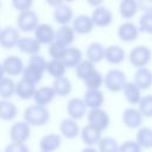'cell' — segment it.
I'll use <instances>...</instances> for the list:
<instances>
[{"instance_id":"e0dca14e","label":"cell","mask_w":152,"mask_h":152,"mask_svg":"<svg viewBox=\"0 0 152 152\" xmlns=\"http://www.w3.org/2000/svg\"><path fill=\"white\" fill-rule=\"evenodd\" d=\"M37 88L36 84L21 78L15 83V95L21 100H30L33 99Z\"/></svg>"},{"instance_id":"5b68a950","label":"cell","mask_w":152,"mask_h":152,"mask_svg":"<svg viewBox=\"0 0 152 152\" xmlns=\"http://www.w3.org/2000/svg\"><path fill=\"white\" fill-rule=\"evenodd\" d=\"M87 120H88V125L94 126L95 128L100 129L101 132L103 129H106L109 126L110 119L109 115L106 110L97 108V109H90L87 113Z\"/></svg>"},{"instance_id":"f546056e","label":"cell","mask_w":152,"mask_h":152,"mask_svg":"<svg viewBox=\"0 0 152 152\" xmlns=\"http://www.w3.org/2000/svg\"><path fill=\"white\" fill-rule=\"evenodd\" d=\"M17 106L10 100H0V119L11 121L17 116Z\"/></svg>"},{"instance_id":"bcb514c9","label":"cell","mask_w":152,"mask_h":152,"mask_svg":"<svg viewBox=\"0 0 152 152\" xmlns=\"http://www.w3.org/2000/svg\"><path fill=\"white\" fill-rule=\"evenodd\" d=\"M139 10H141L144 13H152V0H142L138 2Z\"/></svg>"},{"instance_id":"7a4b0ae2","label":"cell","mask_w":152,"mask_h":152,"mask_svg":"<svg viewBox=\"0 0 152 152\" xmlns=\"http://www.w3.org/2000/svg\"><path fill=\"white\" fill-rule=\"evenodd\" d=\"M126 75L120 69H110L103 77V84L104 87L113 93L122 91L124 86L126 84Z\"/></svg>"},{"instance_id":"ffe728a7","label":"cell","mask_w":152,"mask_h":152,"mask_svg":"<svg viewBox=\"0 0 152 152\" xmlns=\"http://www.w3.org/2000/svg\"><path fill=\"white\" fill-rule=\"evenodd\" d=\"M81 138L83 142L88 145V147H91L93 145L100 142V140L102 139V135L100 129L95 128L91 125H86L81 131Z\"/></svg>"},{"instance_id":"52a82bcc","label":"cell","mask_w":152,"mask_h":152,"mask_svg":"<svg viewBox=\"0 0 152 152\" xmlns=\"http://www.w3.org/2000/svg\"><path fill=\"white\" fill-rule=\"evenodd\" d=\"M90 18H91V21H93L94 26H99V27H106V26L110 25L112 21H113L112 11L109 8H107L106 6L95 7Z\"/></svg>"},{"instance_id":"d4e9b609","label":"cell","mask_w":152,"mask_h":152,"mask_svg":"<svg viewBox=\"0 0 152 152\" xmlns=\"http://www.w3.org/2000/svg\"><path fill=\"white\" fill-rule=\"evenodd\" d=\"M104 59L110 64H120L125 59V50L119 45H109L104 50Z\"/></svg>"},{"instance_id":"603a6c76","label":"cell","mask_w":152,"mask_h":152,"mask_svg":"<svg viewBox=\"0 0 152 152\" xmlns=\"http://www.w3.org/2000/svg\"><path fill=\"white\" fill-rule=\"evenodd\" d=\"M83 101L90 109H97L101 108V106L104 102V96L101 90H87L83 95Z\"/></svg>"},{"instance_id":"b9f144b4","label":"cell","mask_w":152,"mask_h":152,"mask_svg":"<svg viewBox=\"0 0 152 152\" xmlns=\"http://www.w3.org/2000/svg\"><path fill=\"white\" fill-rule=\"evenodd\" d=\"M139 31L152 34V13H144L139 19Z\"/></svg>"},{"instance_id":"ac0fdd59","label":"cell","mask_w":152,"mask_h":152,"mask_svg":"<svg viewBox=\"0 0 152 152\" xmlns=\"http://www.w3.org/2000/svg\"><path fill=\"white\" fill-rule=\"evenodd\" d=\"M133 82L140 90H147L152 86V71L148 68L137 69Z\"/></svg>"},{"instance_id":"7bdbcfd3","label":"cell","mask_w":152,"mask_h":152,"mask_svg":"<svg viewBox=\"0 0 152 152\" xmlns=\"http://www.w3.org/2000/svg\"><path fill=\"white\" fill-rule=\"evenodd\" d=\"M119 152H141V147L137 141L127 140L120 145Z\"/></svg>"},{"instance_id":"681fc988","label":"cell","mask_w":152,"mask_h":152,"mask_svg":"<svg viewBox=\"0 0 152 152\" xmlns=\"http://www.w3.org/2000/svg\"><path fill=\"white\" fill-rule=\"evenodd\" d=\"M0 33H1V28H0Z\"/></svg>"},{"instance_id":"8fae6325","label":"cell","mask_w":152,"mask_h":152,"mask_svg":"<svg viewBox=\"0 0 152 152\" xmlns=\"http://www.w3.org/2000/svg\"><path fill=\"white\" fill-rule=\"evenodd\" d=\"M2 66H4L5 74L8 76H17V75L23 74L24 68H25L21 58L18 56H13V55L7 56L2 61Z\"/></svg>"},{"instance_id":"7dc6e473","label":"cell","mask_w":152,"mask_h":152,"mask_svg":"<svg viewBox=\"0 0 152 152\" xmlns=\"http://www.w3.org/2000/svg\"><path fill=\"white\" fill-rule=\"evenodd\" d=\"M5 77V71H4V66H2V63H0V81Z\"/></svg>"},{"instance_id":"4fadbf2b","label":"cell","mask_w":152,"mask_h":152,"mask_svg":"<svg viewBox=\"0 0 152 152\" xmlns=\"http://www.w3.org/2000/svg\"><path fill=\"white\" fill-rule=\"evenodd\" d=\"M138 34H139V27L131 21H125L118 27V37L122 42L126 43L133 42L138 38Z\"/></svg>"},{"instance_id":"ab89813d","label":"cell","mask_w":152,"mask_h":152,"mask_svg":"<svg viewBox=\"0 0 152 152\" xmlns=\"http://www.w3.org/2000/svg\"><path fill=\"white\" fill-rule=\"evenodd\" d=\"M139 112L142 116L152 118V95H145L141 97L140 102L138 103Z\"/></svg>"},{"instance_id":"7c38bea8","label":"cell","mask_w":152,"mask_h":152,"mask_svg":"<svg viewBox=\"0 0 152 152\" xmlns=\"http://www.w3.org/2000/svg\"><path fill=\"white\" fill-rule=\"evenodd\" d=\"M142 119L144 116L137 108L129 107L122 112V122L128 128H140V126L142 125Z\"/></svg>"},{"instance_id":"8d00e7d4","label":"cell","mask_w":152,"mask_h":152,"mask_svg":"<svg viewBox=\"0 0 152 152\" xmlns=\"http://www.w3.org/2000/svg\"><path fill=\"white\" fill-rule=\"evenodd\" d=\"M102 84H103V76L97 70L84 81V87L87 88V90H100Z\"/></svg>"},{"instance_id":"d6986e66","label":"cell","mask_w":152,"mask_h":152,"mask_svg":"<svg viewBox=\"0 0 152 152\" xmlns=\"http://www.w3.org/2000/svg\"><path fill=\"white\" fill-rule=\"evenodd\" d=\"M17 48L19 49V51H21L23 53L26 55H37L40 50V44L37 42V39L34 37H20Z\"/></svg>"},{"instance_id":"d6a6232c","label":"cell","mask_w":152,"mask_h":152,"mask_svg":"<svg viewBox=\"0 0 152 152\" xmlns=\"http://www.w3.org/2000/svg\"><path fill=\"white\" fill-rule=\"evenodd\" d=\"M141 148H151L152 147V128L151 127H140L137 132L135 140Z\"/></svg>"},{"instance_id":"f907efd6","label":"cell","mask_w":152,"mask_h":152,"mask_svg":"<svg viewBox=\"0 0 152 152\" xmlns=\"http://www.w3.org/2000/svg\"><path fill=\"white\" fill-rule=\"evenodd\" d=\"M0 6H1V4H0Z\"/></svg>"},{"instance_id":"6da1fadb","label":"cell","mask_w":152,"mask_h":152,"mask_svg":"<svg viewBox=\"0 0 152 152\" xmlns=\"http://www.w3.org/2000/svg\"><path fill=\"white\" fill-rule=\"evenodd\" d=\"M50 120V112L46 107H42L38 104H31L24 110V121L30 126L39 127L44 126Z\"/></svg>"},{"instance_id":"8992f818","label":"cell","mask_w":152,"mask_h":152,"mask_svg":"<svg viewBox=\"0 0 152 152\" xmlns=\"http://www.w3.org/2000/svg\"><path fill=\"white\" fill-rule=\"evenodd\" d=\"M30 134H31V126L26 124L25 121L14 122L10 128L11 142L25 144V141L30 138Z\"/></svg>"},{"instance_id":"5bb4252c","label":"cell","mask_w":152,"mask_h":152,"mask_svg":"<svg viewBox=\"0 0 152 152\" xmlns=\"http://www.w3.org/2000/svg\"><path fill=\"white\" fill-rule=\"evenodd\" d=\"M53 19L57 24H59L61 26L68 25L70 21L74 20V12L72 8L65 4H61L57 7L53 8Z\"/></svg>"},{"instance_id":"2e32d148","label":"cell","mask_w":152,"mask_h":152,"mask_svg":"<svg viewBox=\"0 0 152 152\" xmlns=\"http://www.w3.org/2000/svg\"><path fill=\"white\" fill-rule=\"evenodd\" d=\"M61 144H62V138L59 134L56 133L45 134L39 140V147L42 152H53L59 148Z\"/></svg>"},{"instance_id":"60d3db41","label":"cell","mask_w":152,"mask_h":152,"mask_svg":"<svg viewBox=\"0 0 152 152\" xmlns=\"http://www.w3.org/2000/svg\"><path fill=\"white\" fill-rule=\"evenodd\" d=\"M46 64H48V62H46L45 58H44L43 56H40L39 53L30 56L28 63H27L28 66H31V68H33V69H36V70L43 72V74H44V71H46Z\"/></svg>"},{"instance_id":"cb8c5ba5","label":"cell","mask_w":152,"mask_h":152,"mask_svg":"<svg viewBox=\"0 0 152 152\" xmlns=\"http://www.w3.org/2000/svg\"><path fill=\"white\" fill-rule=\"evenodd\" d=\"M59 131H61L62 135L65 137L66 139H74L80 133V126H78L76 120H72L70 118H65L61 121Z\"/></svg>"},{"instance_id":"30bf717a","label":"cell","mask_w":152,"mask_h":152,"mask_svg":"<svg viewBox=\"0 0 152 152\" xmlns=\"http://www.w3.org/2000/svg\"><path fill=\"white\" fill-rule=\"evenodd\" d=\"M55 34H56V31L52 27V25L46 24V23L39 24L37 26V28L34 30V38L37 39V42L40 45L42 44L50 45L51 43H53L55 42Z\"/></svg>"},{"instance_id":"44dd1931","label":"cell","mask_w":152,"mask_h":152,"mask_svg":"<svg viewBox=\"0 0 152 152\" xmlns=\"http://www.w3.org/2000/svg\"><path fill=\"white\" fill-rule=\"evenodd\" d=\"M56 94L52 89V87H40V88H37L36 93H34V96H33V100L36 102V104L38 106H42V107H45L46 104H49L50 102H52V100L55 99Z\"/></svg>"},{"instance_id":"1f68e13d","label":"cell","mask_w":152,"mask_h":152,"mask_svg":"<svg viewBox=\"0 0 152 152\" xmlns=\"http://www.w3.org/2000/svg\"><path fill=\"white\" fill-rule=\"evenodd\" d=\"M139 10L138 2L134 0H122L119 5V12L122 18L125 19H131L133 18Z\"/></svg>"},{"instance_id":"74e56055","label":"cell","mask_w":152,"mask_h":152,"mask_svg":"<svg viewBox=\"0 0 152 152\" xmlns=\"http://www.w3.org/2000/svg\"><path fill=\"white\" fill-rule=\"evenodd\" d=\"M99 145V152H119V144L118 141L112 137H104L100 140Z\"/></svg>"},{"instance_id":"816d5d0a","label":"cell","mask_w":152,"mask_h":152,"mask_svg":"<svg viewBox=\"0 0 152 152\" xmlns=\"http://www.w3.org/2000/svg\"><path fill=\"white\" fill-rule=\"evenodd\" d=\"M40 152H42V151H40Z\"/></svg>"},{"instance_id":"4316f807","label":"cell","mask_w":152,"mask_h":152,"mask_svg":"<svg viewBox=\"0 0 152 152\" xmlns=\"http://www.w3.org/2000/svg\"><path fill=\"white\" fill-rule=\"evenodd\" d=\"M75 39V31L72 30L71 26L64 25L57 28L56 34H55V42H58L65 46H69Z\"/></svg>"},{"instance_id":"f35d334b","label":"cell","mask_w":152,"mask_h":152,"mask_svg":"<svg viewBox=\"0 0 152 152\" xmlns=\"http://www.w3.org/2000/svg\"><path fill=\"white\" fill-rule=\"evenodd\" d=\"M21 75H23L21 78H24V80H26V81H28L33 84H37L38 82H40L42 77H43V72H40V71L28 66V65H26L24 68V71H23Z\"/></svg>"},{"instance_id":"d590c367","label":"cell","mask_w":152,"mask_h":152,"mask_svg":"<svg viewBox=\"0 0 152 152\" xmlns=\"http://www.w3.org/2000/svg\"><path fill=\"white\" fill-rule=\"evenodd\" d=\"M68 46L58 43V42H53L49 45V55L51 57V59H57V61H63L65 53H66Z\"/></svg>"},{"instance_id":"9a60e30c","label":"cell","mask_w":152,"mask_h":152,"mask_svg":"<svg viewBox=\"0 0 152 152\" xmlns=\"http://www.w3.org/2000/svg\"><path fill=\"white\" fill-rule=\"evenodd\" d=\"M72 30L75 31V33L78 34H88L93 31L94 28V24L91 21V18L89 15L86 14H80L77 17L74 18L72 20Z\"/></svg>"},{"instance_id":"f1b7e54d","label":"cell","mask_w":152,"mask_h":152,"mask_svg":"<svg viewBox=\"0 0 152 152\" xmlns=\"http://www.w3.org/2000/svg\"><path fill=\"white\" fill-rule=\"evenodd\" d=\"M52 89H53V91L57 96L65 97L71 93L72 86H71L70 80L66 76H64V77H61V78H57V80L53 81Z\"/></svg>"},{"instance_id":"277c9868","label":"cell","mask_w":152,"mask_h":152,"mask_svg":"<svg viewBox=\"0 0 152 152\" xmlns=\"http://www.w3.org/2000/svg\"><path fill=\"white\" fill-rule=\"evenodd\" d=\"M39 25V18L37 13L32 10L19 13L17 18V26L23 32H34L37 26Z\"/></svg>"},{"instance_id":"ba28073f","label":"cell","mask_w":152,"mask_h":152,"mask_svg":"<svg viewBox=\"0 0 152 152\" xmlns=\"http://www.w3.org/2000/svg\"><path fill=\"white\" fill-rule=\"evenodd\" d=\"M20 39L19 30L14 26H6L0 33V45L4 49H13Z\"/></svg>"},{"instance_id":"ee69618b","label":"cell","mask_w":152,"mask_h":152,"mask_svg":"<svg viewBox=\"0 0 152 152\" xmlns=\"http://www.w3.org/2000/svg\"><path fill=\"white\" fill-rule=\"evenodd\" d=\"M4 152H30L28 147L26 144H21V142H10L8 145H6Z\"/></svg>"},{"instance_id":"3957f363","label":"cell","mask_w":152,"mask_h":152,"mask_svg":"<svg viewBox=\"0 0 152 152\" xmlns=\"http://www.w3.org/2000/svg\"><path fill=\"white\" fill-rule=\"evenodd\" d=\"M128 59H129V63L133 66H135L137 69L146 68V65L152 59V52H151V50L147 46H145V45H138V46L133 48L129 51Z\"/></svg>"},{"instance_id":"83f0119b","label":"cell","mask_w":152,"mask_h":152,"mask_svg":"<svg viewBox=\"0 0 152 152\" xmlns=\"http://www.w3.org/2000/svg\"><path fill=\"white\" fill-rule=\"evenodd\" d=\"M82 51L78 48H68L66 53L63 58V63L66 66V69L76 68L83 59H82Z\"/></svg>"},{"instance_id":"9c48e42d","label":"cell","mask_w":152,"mask_h":152,"mask_svg":"<svg viewBox=\"0 0 152 152\" xmlns=\"http://www.w3.org/2000/svg\"><path fill=\"white\" fill-rule=\"evenodd\" d=\"M66 113L70 119L72 120H80L87 114V106L83 101V99L80 97H72L68 101L66 104Z\"/></svg>"},{"instance_id":"7402d4cb","label":"cell","mask_w":152,"mask_h":152,"mask_svg":"<svg viewBox=\"0 0 152 152\" xmlns=\"http://www.w3.org/2000/svg\"><path fill=\"white\" fill-rule=\"evenodd\" d=\"M104 50H106V48L101 43H97V42L90 43L86 50L87 59L89 62H91L93 64L101 62L102 59H104Z\"/></svg>"},{"instance_id":"f6af8a7d","label":"cell","mask_w":152,"mask_h":152,"mask_svg":"<svg viewBox=\"0 0 152 152\" xmlns=\"http://www.w3.org/2000/svg\"><path fill=\"white\" fill-rule=\"evenodd\" d=\"M32 5H33L32 0H13V1H12V6H13L15 10H18L20 13L31 10Z\"/></svg>"},{"instance_id":"e575fe53","label":"cell","mask_w":152,"mask_h":152,"mask_svg":"<svg viewBox=\"0 0 152 152\" xmlns=\"http://www.w3.org/2000/svg\"><path fill=\"white\" fill-rule=\"evenodd\" d=\"M75 69H76V76H77L80 80H82L83 82H84L91 74H94V72L96 71L95 64H93V63L89 62L88 59H83Z\"/></svg>"},{"instance_id":"484cf974","label":"cell","mask_w":152,"mask_h":152,"mask_svg":"<svg viewBox=\"0 0 152 152\" xmlns=\"http://www.w3.org/2000/svg\"><path fill=\"white\" fill-rule=\"evenodd\" d=\"M124 96L127 100L128 103L131 104H138L141 100V90L135 86L134 82H126L122 89Z\"/></svg>"},{"instance_id":"4dcf8cb0","label":"cell","mask_w":152,"mask_h":152,"mask_svg":"<svg viewBox=\"0 0 152 152\" xmlns=\"http://www.w3.org/2000/svg\"><path fill=\"white\" fill-rule=\"evenodd\" d=\"M46 71L49 75H51L55 80L64 77L66 66L64 65L63 61H57V59H50L46 64Z\"/></svg>"},{"instance_id":"836d02e7","label":"cell","mask_w":152,"mask_h":152,"mask_svg":"<svg viewBox=\"0 0 152 152\" xmlns=\"http://www.w3.org/2000/svg\"><path fill=\"white\" fill-rule=\"evenodd\" d=\"M15 94V83L11 77H4L0 81V97L1 100H8Z\"/></svg>"},{"instance_id":"c3c4849f","label":"cell","mask_w":152,"mask_h":152,"mask_svg":"<svg viewBox=\"0 0 152 152\" xmlns=\"http://www.w3.org/2000/svg\"><path fill=\"white\" fill-rule=\"evenodd\" d=\"M82 152H97L94 147H86L84 150H82Z\"/></svg>"}]
</instances>
